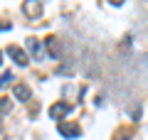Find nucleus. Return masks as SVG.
I'll list each match as a JSON object with an SVG mask.
<instances>
[{"label":"nucleus","mask_w":148,"mask_h":140,"mask_svg":"<svg viewBox=\"0 0 148 140\" xmlns=\"http://www.w3.org/2000/svg\"><path fill=\"white\" fill-rule=\"evenodd\" d=\"M22 12H25L27 17H32V20H35V17L42 15V3H40V0H25V5H22Z\"/></svg>","instance_id":"obj_1"},{"label":"nucleus","mask_w":148,"mask_h":140,"mask_svg":"<svg viewBox=\"0 0 148 140\" xmlns=\"http://www.w3.org/2000/svg\"><path fill=\"white\" fill-rule=\"evenodd\" d=\"M69 103L67 101H59V103H54V106H49V118H54V120H59V118H64V116L69 113Z\"/></svg>","instance_id":"obj_2"},{"label":"nucleus","mask_w":148,"mask_h":140,"mask_svg":"<svg viewBox=\"0 0 148 140\" xmlns=\"http://www.w3.org/2000/svg\"><path fill=\"white\" fill-rule=\"evenodd\" d=\"M59 133L64 135V138H79L82 135V128L77 123H59Z\"/></svg>","instance_id":"obj_3"},{"label":"nucleus","mask_w":148,"mask_h":140,"mask_svg":"<svg viewBox=\"0 0 148 140\" xmlns=\"http://www.w3.org/2000/svg\"><path fill=\"white\" fill-rule=\"evenodd\" d=\"M5 54H8V57H12L17 64H20V67H25V64L30 62V59H27V54L22 52L20 47H8V49H5Z\"/></svg>","instance_id":"obj_4"},{"label":"nucleus","mask_w":148,"mask_h":140,"mask_svg":"<svg viewBox=\"0 0 148 140\" xmlns=\"http://www.w3.org/2000/svg\"><path fill=\"white\" fill-rule=\"evenodd\" d=\"M30 52H32V57H35L37 62L45 59V49H42V42L40 39H30Z\"/></svg>","instance_id":"obj_5"},{"label":"nucleus","mask_w":148,"mask_h":140,"mask_svg":"<svg viewBox=\"0 0 148 140\" xmlns=\"http://www.w3.org/2000/svg\"><path fill=\"white\" fill-rule=\"evenodd\" d=\"M12 93H15L17 101H30V88H27L25 84H15V86H12Z\"/></svg>","instance_id":"obj_6"},{"label":"nucleus","mask_w":148,"mask_h":140,"mask_svg":"<svg viewBox=\"0 0 148 140\" xmlns=\"http://www.w3.org/2000/svg\"><path fill=\"white\" fill-rule=\"evenodd\" d=\"M10 81H12V74L10 71H3V81H0V86H8Z\"/></svg>","instance_id":"obj_7"},{"label":"nucleus","mask_w":148,"mask_h":140,"mask_svg":"<svg viewBox=\"0 0 148 140\" xmlns=\"http://www.w3.org/2000/svg\"><path fill=\"white\" fill-rule=\"evenodd\" d=\"M8 111H10V99H3V116H8Z\"/></svg>","instance_id":"obj_8"},{"label":"nucleus","mask_w":148,"mask_h":140,"mask_svg":"<svg viewBox=\"0 0 148 140\" xmlns=\"http://www.w3.org/2000/svg\"><path fill=\"white\" fill-rule=\"evenodd\" d=\"M109 3H111V5H116V7H119V5H123L126 0H109Z\"/></svg>","instance_id":"obj_9"}]
</instances>
